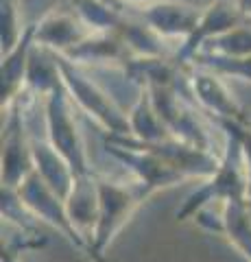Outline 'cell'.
Masks as SVG:
<instances>
[{"label": "cell", "instance_id": "1", "mask_svg": "<svg viewBox=\"0 0 251 262\" xmlns=\"http://www.w3.org/2000/svg\"><path fill=\"white\" fill-rule=\"evenodd\" d=\"M225 136L221 162L212 177L203 179L197 190L186 196L181 208L175 210L177 221H190L199 214L201 210L212 208L214 203H230V201H247L249 199V168L242 153V144L238 136L230 129H221Z\"/></svg>", "mask_w": 251, "mask_h": 262}, {"label": "cell", "instance_id": "9", "mask_svg": "<svg viewBox=\"0 0 251 262\" xmlns=\"http://www.w3.org/2000/svg\"><path fill=\"white\" fill-rule=\"evenodd\" d=\"M245 20V15L240 13L236 0H216V3H210L208 7L201 9V18L194 27L192 35L186 39L184 44H179L177 48V55L173 59L179 66H190L192 59L197 57L203 48L212 42V39L225 35L232 29L240 27Z\"/></svg>", "mask_w": 251, "mask_h": 262}, {"label": "cell", "instance_id": "14", "mask_svg": "<svg viewBox=\"0 0 251 262\" xmlns=\"http://www.w3.org/2000/svg\"><path fill=\"white\" fill-rule=\"evenodd\" d=\"M66 208L70 221L83 234V238L90 243L96 219H99V184H96V173L77 177L70 194L66 196Z\"/></svg>", "mask_w": 251, "mask_h": 262}, {"label": "cell", "instance_id": "16", "mask_svg": "<svg viewBox=\"0 0 251 262\" xmlns=\"http://www.w3.org/2000/svg\"><path fill=\"white\" fill-rule=\"evenodd\" d=\"M218 234H223L242 258L251 262V210L247 201H230L221 208Z\"/></svg>", "mask_w": 251, "mask_h": 262}, {"label": "cell", "instance_id": "20", "mask_svg": "<svg viewBox=\"0 0 251 262\" xmlns=\"http://www.w3.org/2000/svg\"><path fill=\"white\" fill-rule=\"evenodd\" d=\"M27 27H22L20 18V3L18 0H0V42H3V53L22 37Z\"/></svg>", "mask_w": 251, "mask_h": 262}, {"label": "cell", "instance_id": "22", "mask_svg": "<svg viewBox=\"0 0 251 262\" xmlns=\"http://www.w3.org/2000/svg\"><path fill=\"white\" fill-rule=\"evenodd\" d=\"M236 5H238L240 13L245 15V20L251 22V0H236Z\"/></svg>", "mask_w": 251, "mask_h": 262}, {"label": "cell", "instance_id": "8", "mask_svg": "<svg viewBox=\"0 0 251 262\" xmlns=\"http://www.w3.org/2000/svg\"><path fill=\"white\" fill-rule=\"evenodd\" d=\"M186 70H188V90L206 116H212L216 125H223V122H247L251 125V116L236 101V96L232 94V90L221 75L197 63H190Z\"/></svg>", "mask_w": 251, "mask_h": 262}, {"label": "cell", "instance_id": "21", "mask_svg": "<svg viewBox=\"0 0 251 262\" xmlns=\"http://www.w3.org/2000/svg\"><path fill=\"white\" fill-rule=\"evenodd\" d=\"M31 247H35V245H29V243H5L3 241V256H0V262H22V256L20 253L24 249H31Z\"/></svg>", "mask_w": 251, "mask_h": 262}, {"label": "cell", "instance_id": "5", "mask_svg": "<svg viewBox=\"0 0 251 262\" xmlns=\"http://www.w3.org/2000/svg\"><path fill=\"white\" fill-rule=\"evenodd\" d=\"M105 146H107V153L125 164V168L131 173V179L140 184L149 196L186 182L184 173H179L173 164H168L164 158L149 151L147 146H142L129 136H105Z\"/></svg>", "mask_w": 251, "mask_h": 262}, {"label": "cell", "instance_id": "15", "mask_svg": "<svg viewBox=\"0 0 251 262\" xmlns=\"http://www.w3.org/2000/svg\"><path fill=\"white\" fill-rule=\"evenodd\" d=\"M33 160H35V170L44 182L53 188L59 196L70 194L72 186L77 182V175L68 160L55 149V146L46 140V138H33Z\"/></svg>", "mask_w": 251, "mask_h": 262}, {"label": "cell", "instance_id": "12", "mask_svg": "<svg viewBox=\"0 0 251 262\" xmlns=\"http://www.w3.org/2000/svg\"><path fill=\"white\" fill-rule=\"evenodd\" d=\"M35 46V24H29L24 29L22 37L15 42L9 51L3 53V68H0V77H3V110H7L11 103H15L27 90V70L31 51Z\"/></svg>", "mask_w": 251, "mask_h": 262}, {"label": "cell", "instance_id": "23", "mask_svg": "<svg viewBox=\"0 0 251 262\" xmlns=\"http://www.w3.org/2000/svg\"><path fill=\"white\" fill-rule=\"evenodd\" d=\"M116 3H123V5H135V7H144V5L157 3V0H116Z\"/></svg>", "mask_w": 251, "mask_h": 262}, {"label": "cell", "instance_id": "17", "mask_svg": "<svg viewBox=\"0 0 251 262\" xmlns=\"http://www.w3.org/2000/svg\"><path fill=\"white\" fill-rule=\"evenodd\" d=\"M127 114H129V129H131L129 138H135V140L142 142H162L173 138L144 88H140V96H138L133 107Z\"/></svg>", "mask_w": 251, "mask_h": 262}, {"label": "cell", "instance_id": "10", "mask_svg": "<svg viewBox=\"0 0 251 262\" xmlns=\"http://www.w3.org/2000/svg\"><path fill=\"white\" fill-rule=\"evenodd\" d=\"M138 9H140V18L149 24V29L164 42L184 44L192 35L201 18L199 7L186 0H157V3L138 7Z\"/></svg>", "mask_w": 251, "mask_h": 262}, {"label": "cell", "instance_id": "6", "mask_svg": "<svg viewBox=\"0 0 251 262\" xmlns=\"http://www.w3.org/2000/svg\"><path fill=\"white\" fill-rule=\"evenodd\" d=\"M15 194H18V199L22 201V206L29 210L31 216L42 221L48 227H53L55 232H59L72 247H77L79 251H83L85 256L90 258V243L83 238V234H81L75 227V223L70 221L66 199L55 192L53 188L37 175V170H33V173L15 188Z\"/></svg>", "mask_w": 251, "mask_h": 262}, {"label": "cell", "instance_id": "4", "mask_svg": "<svg viewBox=\"0 0 251 262\" xmlns=\"http://www.w3.org/2000/svg\"><path fill=\"white\" fill-rule=\"evenodd\" d=\"M42 105L46 120V140L68 160L77 177L94 173L90 166V158H87L85 138L77 122V107L66 85L61 83L59 88H55L46 98H42Z\"/></svg>", "mask_w": 251, "mask_h": 262}, {"label": "cell", "instance_id": "2", "mask_svg": "<svg viewBox=\"0 0 251 262\" xmlns=\"http://www.w3.org/2000/svg\"><path fill=\"white\" fill-rule=\"evenodd\" d=\"M96 184H99V219L90 241V258L94 262H107L105 251L123 232L135 210L149 199V194L133 179L120 182L96 173Z\"/></svg>", "mask_w": 251, "mask_h": 262}, {"label": "cell", "instance_id": "7", "mask_svg": "<svg viewBox=\"0 0 251 262\" xmlns=\"http://www.w3.org/2000/svg\"><path fill=\"white\" fill-rule=\"evenodd\" d=\"M24 98L20 96L15 103H11L7 110L5 127H3V188L15 190L24 179L35 170L33 160V138L27 131L24 122Z\"/></svg>", "mask_w": 251, "mask_h": 262}, {"label": "cell", "instance_id": "3", "mask_svg": "<svg viewBox=\"0 0 251 262\" xmlns=\"http://www.w3.org/2000/svg\"><path fill=\"white\" fill-rule=\"evenodd\" d=\"M59 57L61 81L75 103L77 112L85 114L96 127L105 131V136H129V114L116 105L105 90H101L94 81L85 75L83 66L72 63L66 57Z\"/></svg>", "mask_w": 251, "mask_h": 262}, {"label": "cell", "instance_id": "11", "mask_svg": "<svg viewBox=\"0 0 251 262\" xmlns=\"http://www.w3.org/2000/svg\"><path fill=\"white\" fill-rule=\"evenodd\" d=\"M92 33L94 31L75 9H53L35 22V44L57 55H66L81 42H85Z\"/></svg>", "mask_w": 251, "mask_h": 262}, {"label": "cell", "instance_id": "19", "mask_svg": "<svg viewBox=\"0 0 251 262\" xmlns=\"http://www.w3.org/2000/svg\"><path fill=\"white\" fill-rule=\"evenodd\" d=\"M201 53H212L223 57H251V22H242L240 27L212 39Z\"/></svg>", "mask_w": 251, "mask_h": 262}, {"label": "cell", "instance_id": "13", "mask_svg": "<svg viewBox=\"0 0 251 262\" xmlns=\"http://www.w3.org/2000/svg\"><path fill=\"white\" fill-rule=\"evenodd\" d=\"M61 57L77 66H127L133 59V53L116 33L94 31L85 42H81L77 48Z\"/></svg>", "mask_w": 251, "mask_h": 262}, {"label": "cell", "instance_id": "24", "mask_svg": "<svg viewBox=\"0 0 251 262\" xmlns=\"http://www.w3.org/2000/svg\"><path fill=\"white\" fill-rule=\"evenodd\" d=\"M247 203H249V210H251V186H249V199H247Z\"/></svg>", "mask_w": 251, "mask_h": 262}, {"label": "cell", "instance_id": "18", "mask_svg": "<svg viewBox=\"0 0 251 262\" xmlns=\"http://www.w3.org/2000/svg\"><path fill=\"white\" fill-rule=\"evenodd\" d=\"M192 63L214 70L223 79H238L251 83V57H223L212 53H199L192 59Z\"/></svg>", "mask_w": 251, "mask_h": 262}]
</instances>
